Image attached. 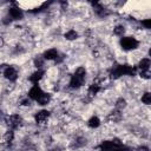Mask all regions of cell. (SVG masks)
I'll return each mask as SVG.
<instances>
[{"label": "cell", "mask_w": 151, "mask_h": 151, "mask_svg": "<svg viewBox=\"0 0 151 151\" xmlns=\"http://www.w3.org/2000/svg\"><path fill=\"white\" fill-rule=\"evenodd\" d=\"M85 77H86V71L84 67H79L77 68V71L74 72V74L72 76L71 78V81H70V86L72 88H78L80 87L84 81H85Z\"/></svg>", "instance_id": "1"}, {"label": "cell", "mask_w": 151, "mask_h": 151, "mask_svg": "<svg viewBox=\"0 0 151 151\" xmlns=\"http://www.w3.org/2000/svg\"><path fill=\"white\" fill-rule=\"evenodd\" d=\"M124 74H129V76H133L134 74V68H132L131 66L129 65H118L116 66L112 72H111V77L112 78H118L120 76H124Z\"/></svg>", "instance_id": "2"}, {"label": "cell", "mask_w": 151, "mask_h": 151, "mask_svg": "<svg viewBox=\"0 0 151 151\" xmlns=\"http://www.w3.org/2000/svg\"><path fill=\"white\" fill-rule=\"evenodd\" d=\"M120 45L124 50L130 51V50H134L138 47V41L132 37H124L120 39Z\"/></svg>", "instance_id": "3"}, {"label": "cell", "mask_w": 151, "mask_h": 151, "mask_svg": "<svg viewBox=\"0 0 151 151\" xmlns=\"http://www.w3.org/2000/svg\"><path fill=\"white\" fill-rule=\"evenodd\" d=\"M42 94H44V92H42V90H41L38 85H34V86L29 90V92H28V97H29L31 99H33V100H38Z\"/></svg>", "instance_id": "4"}, {"label": "cell", "mask_w": 151, "mask_h": 151, "mask_svg": "<svg viewBox=\"0 0 151 151\" xmlns=\"http://www.w3.org/2000/svg\"><path fill=\"white\" fill-rule=\"evenodd\" d=\"M4 76L8 79V80H11V81H14L15 79H17V77H18V73H17V70L14 68V67H12V66H8L5 71H4Z\"/></svg>", "instance_id": "5"}, {"label": "cell", "mask_w": 151, "mask_h": 151, "mask_svg": "<svg viewBox=\"0 0 151 151\" xmlns=\"http://www.w3.org/2000/svg\"><path fill=\"white\" fill-rule=\"evenodd\" d=\"M9 15H11L12 19H14V20H19V19L22 18V12H21V9H19L18 7L12 6V7L9 8Z\"/></svg>", "instance_id": "6"}, {"label": "cell", "mask_w": 151, "mask_h": 151, "mask_svg": "<svg viewBox=\"0 0 151 151\" xmlns=\"http://www.w3.org/2000/svg\"><path fill=\"white\" fill-rule=\"evenodd\" d=\"M20 124H21V118L18 114H12L8 118V125L11 127H18Z\"/></svg>", "instance_id": "7"}, {"label": "cell", "mask_w": 151, "mask_h": 151, "mask_svg": "<svg viewBox=\"0 0 151 151\" xmlns=\"http://www.w3.org/2000/svg\"><path fill=\"white\" fill-rule=\"evenodd\" d=\"M92 5H93V7H94L96 13H97L99 17H106V15L109 14V12H107L103 6H100L98 2H92Z\"/></svg>", "instance_id": "8"}, {"label": "cell", "mask_w": 151, "mask_h": 151, "mask_svg": "<svg viewBox=\"0 0 151 151\" xmlns=\"http://www.w3.org/2000/svg\"><path fill=\"white\" fill-rule=\"evenodd\" d=\"M42 76H44V71L42 70H38V71H35L31 77H29V81H32L33 84H38V81L42 78Z\"/></svg>", "instance_id": "9"}, {"label": "cell", "mask_w": 151, "mask_h": 151, "mask_svg": "<svg viewBox=\"0 0 151 151\" xmlns=\"http://www.w3.org/2000/svg\"><path fill=\"white\" fill-rule=\"evenodd\" d=\"M44 58H45V59H47V60L57 59V58H58V52H57V50H54V48L47 50V51L44 53Z\"/></svg>", "instance_id": "10"}, {"label": "cell", "mask_w": 151, "mask_h": 151, "mask_svg": "<svg viewBox=\"0 0 151 151\" xmlns=\"http://www.w3.org/2000/svg\"><path fill=\"white\" fill-rule=\"evenodd\" d=\"M151 66V60L147 59V58H144L139 61V65L138 67L142 70V71H149V67Z\"/></svg>", "instance_id": "11"}, {"label": "cell", "mask_w": 151, "mask_h": 151, "mask_svg": "<svg viewBox=\"0 0 151 151\" xmlns=\"http://www.w3.org/2000/svg\"><path fill=\"white\" fill-rule=\"evenodd\" d=\"M48 114H50V112L46 111V110H42V111L38 112V113L35 114V120H37V123H42V122L48 117Z\"/></svg>", "instance_id": "12"}, {"label": "cell", "mask_w": 151, "mask_h": 151, "mask_svg": "<svg viewBox=\"0 0 151 151\" xmlns=\"http://www.w3.org/2000/svg\"><path fill=\"white\" fill-rule=\"evenodd\" d=\"M88 126L90 127H92V129H94V127H98L99 125H100V120H99V118L98 117H92L90 120H88Z\"/></svg>", "instance_id": "13"}, {"label": "cell", "mask_w": 151, "mask_h": 151, "mask_svg": "<svg viewBox=\"0 0 151 151\" xmlns=\"http://www.w3.org/2000/svg\"><path fill=\"white\" fill-rule=\"evenodd\" d=\"M50 99H51L50 94H47V93H45V92H44V94H42V96L37 100V101H38L40 105H46V104L50 101Z\"/></svg>", "instance_id": "14"}, {"label": "cell", "mask_w": 151, "mask_h": 151, "mask_svg": "<svg viewBox=\"0 0 151 151\" xmlns=\"http://www.w3.org/2000/svg\"><path fill=\"white\" fill-rule=\"evenodd\" d=\"M77 37H78V33L74 29H70L67 33H65V38L67 40H74V39H77Z\"/></svg>", "instance_id": "15"}, {"label": "cell", "mask_w": 151, "mask_h": 151, "mask_svg": "<svg viewBox=\"0 0 151 151\" xmlns=\"http://www.w3.org/2000/svg\"><path fill=\"white\" fill-rule=\"evenodd\" d=\"M99 90H100V87H99L98 84H92V85H90V87H88V94L94 96V94H97V92H98Z\"/></svg>", "instance_id": "16"}, {"label": "cell", "mask_w": 151, "mask_h": 151, "mask_svg": "<svg viewBox=\"0 0 151 151\" xmlns=\"http://www.w3.org/2000/svg\"><path fill=\"white\" fill-rule=\"evenodd\" d=\"M142 101H143L144 104H146V105H150V104H151V92L144 93L143 97H142Z\"/></svg>", "instance_id": "17"}, {"label": "cell", "mask_w": 151, "mask_h": 151, "mask_svg": "<svg viewBox=\"0 0 151 151\" xmlns=\"http://www.w3.org/2000/svg\"><path fill=\"white\" fill-rule=\"evenodd\" d=\"M125 32V28H124V26H116V28L113 29V33L116 34V35H123V33Z\"/></svg>", "instance_id": "18"}, {"label": "cell", "mask_w": 151, "mask_h": 151, "mask_svg": "<svg viewBox=\"0 0 151 151\" xmlns=\"http://www.w3.org/2000/svg\"><path fill=\"white\" fill-rule=\"evenodd\" d=\"M12 139H13V132H12V131H8V132L4 136V142H6V143H11Z\"/></svg>", "instance_id": "19"}, {"label": "cell", "mask_w": 151, "mask_h": 151, "mask_svg": "<svg viewBox=\"0 0 151 151\" xmlns=\"http://www.w3.org/2000/svg\"><path fill=\"white\" fill-rule=\"evenodd\" d=\"M125 106H126V101H125V99L120 98V99L117 100V104H116V107H117V109H123V107H125Z\"/></svg>", "instance_id": "20"}, {"label": "cell", "mask_w": 151, "mask_h": 151, "mask_svg": "<svg viewBox=\"0 0 151 151\" xmlns=\"http://www.w3.org/2000/svg\"><path fill=\"white\" fill-rule=\"evenodd\" d=\"M120 117H122V116H120V113H119V112H112V114L110 116V118H111V119H113L114 122L119 120V119H120Z\"/></svg>", "instance_id": "21"}, {"label": "cell", "mask_w": 151, "mask_h": 151, "mask_svg": "<svg viewBox=\"0 0 151 151\" xmlns=\"http://www.w3.org/2000/svg\"><path fill=\"white\" fill-rule=\"evenodd\" d=\"M42 63H44V60H42V58H40V57L35 58V60H34V65H35L37 67H41V66H42Z\"/></svg>", "instance_id": "22"}, {"label": "cell", "mask_w": 151, "mask_h": 151, "mask_svg": "<svg viewBox=\"0 0 151 151\" xmlns=\"http://www.w3.org/2000/svg\"><path fill=\"white\" fill-rule=\"evenodd\" d=\"M142 24H143V26H144L145 28H149V29H151V19H146V20L142 21Z\"/></svg>", "instance_id": "23"}, {"label": "cell", "mask_w": 151, "mask_h": 151, "mask_svg": "<svg viewBox=\"0 0 151 151\" xmlns=\"http://www.w3.org/2000/svg\"><path fill=\"white\" fill-rule=\"evenodd\" d=\"M140 77L142 78H145V79H149V78H151V73L147 72V71H142L140 72Z\"/></svg>", "instance_id": "24"}, {"label": "cell", "mask_w": 151, "mask_h": 151, "mask_svg": "<svg viewBox=\"0 0 151 151\" xmlns=\"http://www.w3.org/2000/svg\"><path fill=\"white\" fill-rule=\"evenodd\" d=\"M22 105H29V100H27V99L22 100Z\"/></svg>", "instance_id": "25"}, {"label": "cell", "mask_w": 151, "mask_h": 151, "mask_svg": "<svg viewBox=\"0 0 151 151\" xmlns=\"http://www.w3.org/2000/svg\"><path fill=\"white\" fill-rule=\"evenodd\" d=\"M138 151H147V147H144V146L143 147H139Z\"/></svg>", "instance_id": "26"}, {"label": "cell", "mask_w": 151, "mask_h": 151, "mask_svg": "<svg viewBox=\"0 0 151 151\" xmlns=\"http://www.w3.org/2000/svg\"><path fill=\"white\" fill-rule=\"evenodd\" d=\"M149 55L151 57V48H150V51H149Z\"/></svg>", "instance_id": "27"}]
</instances>
